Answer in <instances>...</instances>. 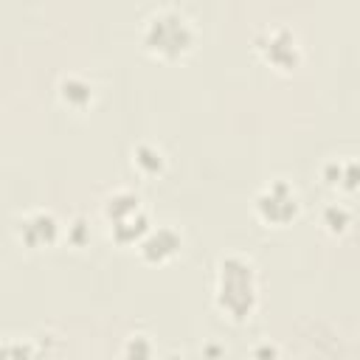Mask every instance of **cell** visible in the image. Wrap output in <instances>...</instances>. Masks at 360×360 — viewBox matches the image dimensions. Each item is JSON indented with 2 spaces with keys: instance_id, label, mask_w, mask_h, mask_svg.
Returning <instances> with one entry per match:
<instances>
[{
  "instance_id": "cell-1",
  "label": "cell",
  "mask_w": 360,
  "mask_h": 360,
  "mask_svg": "<svg viewBox=\"0 0 360 360\" xmlns=\"http://www.w3.org/2000/svg\"><path fill=\"white\" fill-rule=\"evenodd\" d=\"M217 307L231 321L242 323L256 312L259 304V287H256V270L242 256H225L217 267Z\"/></svg>"
},
{
  "instance_id": "cell-2",
  "label": "cell",
  "mask_w": 360,
  "mask_h": 360,
  "mask_svg": "<svg viewBox=\"0 0 360 360\" xmlns=\"http://www.w3.org/2000/svg\"><path fill=\"white\" fill-rule=\"evenodd\" d=\"M194 45V28L180 11H158L143 25V48L160 59H180Z\"/></svg>"
},
{
  "instance_id": "cell-4",
  "label": "cell",
  "mask_w": 360,
  "mask_h": 360,
  "mask_svg": "<svg viewBox=\"0 0 360 360\" xmlns=\"http://www.w3.org/2000/svg\"><path fill=\"white\" fill-rule=\"evenodd\" d=\"M256 51L262 53V59L278 70H295L301 65V48L295 34H290L287 28H273L264 31L262 37H256Z\"/></svg>"
},
{
  "instance_id": "cell-7",
  "label": "cell",
  "mask_w": 360,
  "mask_h": 360,
  "mask_svg": "<svg viewBox=\"0 0 360 360\" xmlns=\"http://www.w3.org/2000/svg\"><path fill=\"white\" fill-rule=\"evenodd\" d=\"M110 225H112L110 233H112V239L118 245H132L149 231V217L143 211H135V214H127V217H121V219H115Z\"/></svg>"
},
{
  "instance_id": "cell-3",
  "label": "cell",
  "mask_w": 360,
  "mask_h": 360,
  "mask_svg": "<svg viewBox=\"0 0 360 360\" xmlns=\"http://www.w3.org/2000/svg\"><path fill=\"white\" fill-rule=\"evenodd\" d=\"M256 214L270 225H290L298 217V197L287 180H273L256 197Z\"/></svg>"
},
{
  "instance_id": "cell-5",
  "label": "cell",
  "mask_w": 360,
  "mask_h": 360,
  "mask_svg": "<svg viewBox=\"0 0 360 360\" xmlns=\"http://www.w3.org/2000/svg\"><path fill=\"white\" fill-rule=\"evenodd\" d=\"M17 236L25 248H48L59 239V222L48 211H34L17 225Z\"/></svg>"
},
{
  "instance_id": "cell-12",
  "label": "cell",
  "mask_w": 360,
  "mask_h": 360,
  "mask_svg": "<svg viewBox=\"0 0 360 360\" xmlns=\"http://www.w3.org/2000/svg\"><path fill=\"white\" fill-rule=\"evenodd\" d=\"M349 222H352V214H349L346 205L332 202V205L323 208V225H326L329 233H343L349 228Z\"/></svg>"
},
{
  "instance_id": "cell-13",
  "label": "cell",
  "mask_w": 360,
  "mask_h": 360,
  "mask_svg": "<svg viewBox=\"0 0 360 360\" xmlns=\"http://www.w3.org/2000/svg\"><path fill=\"white\" fill-rule=\"evenodd\" d=\"M124 354L149 357V354H152V346L146 343V338H143V335H132V340H129V346H127V352H124Z\"/></svg>"
},
{
  "instance_id": "cell-9",
  "label": "cell",
  "mask_w": 360,
  "mask_h": 360,
  "mask_svg": "<svg viewBox=\"0 0 360 360\" xmlns=\"http://www.w3.org/2000/svg\"><path fill=\"white\" fill-rule=\"evenodd\" d=\"M135 211H141V197L132 194V191H115V194H110L104 200V217H107V222H115V219H121L127 214H135Z\"/></svg>"
},
{
  "instance_id": "cell-8",
  "label": "cell",
  "mask_w": 360,
  "mask_h": 360,
  "mask_svg": "<svg viewBox=\"0 0 360 360\" xmlns=\"http://www.w3.org/2000/svg\"><path fill=\"white\" fill-rule=\"evenodd\" d=\"M323 180L329 186H343L349 191L357 188V163L354 160H332L323 166Z\"/></svg>"
},
{
  "instance_id": "cell-11",
  "label": "cell",
  "mask_w": 360,
  "mask_h": 360,
  "mask_svg": "<svg viewBox=\"0 0 360 360\" xmlns=\"http://www.w3.org/2000/svg\"><path fill=\"white\" fill-rule=\"evenodd\" d=\"M132 158H135V166H138L143 174H158V172L163 169V155H160V149H155V146H149V143H141V146L132 152Z\"/></svg>"
},
{
  "instance_id": "cell-6",
  "label": "cell",
  "mask_w": 360,
  "mask_h": 360,
  "mask_svg": "<svg viewBox=\"0 0 360 360\" xmlns=\"http://www.w3.org/2000/svg\"><path fill=\"white\" fill-rule=\"evenodd\" d=\"M138 250L146 262L152 264H160V262H169L177 250H180V233L174 228H149L141 239H138Z\"/></svg>"
},
{
  "instance_id": "cell-10",
  "label": "cell",
  "mask_w": 360,
  "mask_h": 360,
  "mask_svg": "<svg viewBox=\"0 0 360 360\" xmlns=\"http://www.w3.org/2000/svg\"><path fill=\"white\" fill-rule=\"evenodd\" d=\"M59 96H62L65 104L82 110V107L90 104V98H93V87H90V82H84V79H79V76H68V79L59 84Z\"/></svg>"
}]
</instances>
